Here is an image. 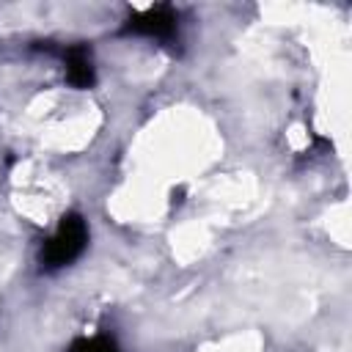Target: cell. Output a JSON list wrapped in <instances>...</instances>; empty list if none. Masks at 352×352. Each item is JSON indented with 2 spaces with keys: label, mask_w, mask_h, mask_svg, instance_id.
Wrapping results in <instances>:
<instances>
[{
  "label": "cell",
  "mask_w": 352,
  "mask_h": 352,
  "mask_svg": "<svg viewBox=\"0 0 352 352\" xmlns=\"http://www.w3.org/2000/svg\"><path fill=\"white\" fill-rule=\"evenodd\" d=\"M88 245V226L80 214H63L55 234L44 242L41 248V264L47 270H60L69 267L74 258H80V253Z\"/></svg>",
  "instance_id": "obj_1"
},
{
  "label": "cell",
  "mask_w": 352,
  "mask_h": 352,
  "mask_svg": "<svg viewBox=\"0 0 352 352\" xmlns=\"http://www.w3.org/2000/svg\"><path fill=\"white\" fill-rule=\"evenodd\" d=\"M176 25H179L176 11L162 3V6H148V8H143V11H135V14L126 19L124 33H135V36L168 41V38H173Z\"/></svg>",
  "instance_id": "obj_2"
},
{
  "label": "cell",
  "mask_w": 352,
  "mask_h": 352,
  "mask_svg": "<svg viewBox=\"0 0 352 352\" xmlns=\"http://www.w3.org/2000/svg\"><path fill=\"white\" fill-rule=\"evenodd\" d=\"M63 63H66V80L74 88H91L96 74L91 63V50L85 44H72L63 50Z\"/></svg>",
  "instance_id": "obj_3"
},
{
  "label": "cell",
  "mask_w": 352,
  "mask_h": 352,
  "mask_svg": "<svg viewBox=\"0 0 352 352\" xmlns=\"http://www.w3.org/2000/svg\"><path fill=\"white\" fill-rule=\"evenodd\" d=\"M66 352H121V349L107 336H91V338H77Z\"/></svg>",
  "instance_id": "obj_4"
}]
</instances>
